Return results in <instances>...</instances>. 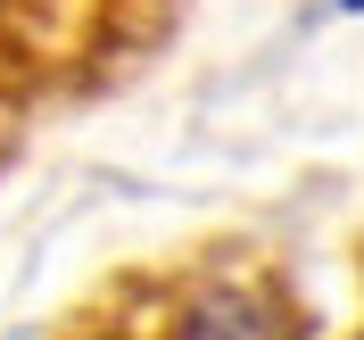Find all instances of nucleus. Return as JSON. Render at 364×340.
Returning <instances> with one entry per match:
<instances>
[{"mask_svg":"<svg viewBox=\"0 0 364 340\" xmlns=\"http://www.w3.org/2000/svg\"><path fill=\"white\" fill-rule=\"evenodd\" d=\"M331 9H348V17H364V0H331Z\"/></svg>","mask_w":364,"mask_h":340,"instance_id":"nucleus-2","label":"nucleus"},{"mask_svg":"<svg viewBox=\"0 0 364 340\" xmlns=\"http://www.w3.org/2000/svg\"><path fill=\"white\" fill-rule=\"evenodd\" d=\"M182 340H273V316L257 307V299H240V291H215V299L191 307Z\"/></svg>","mask_w":364,"mask_h":340,"instance_id":"nucleus-1","label":"nucleus"}]
</instances>
